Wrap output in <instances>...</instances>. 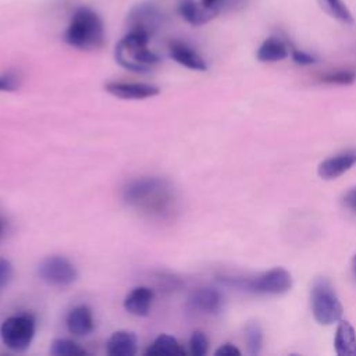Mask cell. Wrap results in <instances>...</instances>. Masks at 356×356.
Instances as JSON below:
<instances>
[{
	"label": "cell",
	"mask_w": 356,
	"mask_h": 356,
	"mask_svg": "<svg viewBox=\"0 0 356 356\" xmlns=\"http://www.w3.org/2000/svg\"><path fill=\"white\" fill-rule=\"evenodd\" d=\"M170 56L172 60H175L178 64L193 70V71H206L207 63L204 58L189 44L184 42H172L168 47Z\"/></svg>",
	"instance_id": "obj_13"
},
{
	"label": "cell",
	"mask_w": 356,
	"mask_h": 356,
	"mask_svg": "<svg viewBox=\"0 0 356 356\" xmlns=\"http://www.w3.org/2000/svg\"><path fill=\"white\" fill-rule=\"evenodd\" d=\"M154 293L149 286H136L131 289L124 299V309L136 317H145L152 309Z\"/></svg>",
	"instance_id": "obj_12"
},
{
	"label": "cell",
	"mask_w": 356,
	"mask_h": 356,
	"mask_svg": "<svg viewBox=\"0 0 356 356\" xmlns=\"http://www.w3.org/2000/svg\"><path fill=\"white\" fill-rule=\"evenodd\" d=\"M138 350V338L132 331L120 330L110 335L106 352L110 356H132Z\"/></svg>",
	"instance_id": "obj_15"
},
{
	"label": "cell",
	"mask_w": 356,
	"mask_h": 356,
	"mask_svg": "<svg viewBox=\"0 0 356 356\" xmlns=\"http://www.w3.org/2000/svg\"><path fill=\"white\" fill-rule=\"evenodd\" d=\"M291 57L299 65H312L317 61V58L313 54H310L305 50H299V49H293L291 51Z\"/></svg>",
	"instance_id": "obj_27"
},
{
	"label": "cell",
	"mask_w": 356,
	"mask_h": 356,
	"mask_svg": "<svg viewBox=\"0 0 356 356\" xmlns=\"http://www.w3.org/2000/svg\"><path fill=\"white\" fill-rule=\"evenodd\" d=\"M334 348L338 356H356V331L346 320H339Z\"/></svg>",
	"instance_id": "obj_16"
},
{
	"label": "cell",
	"mask_w": 356,
	"mask_h": 356,
	"mask_svg": "<svg viewBox=\"0 0 356 356\" xmlns=\"http://www.w3.org/2000/svg\"><path fill=\"white\" fill-rule=\"evenodd\" d=\"M178 10L181 17L191 25H203L216 17L210 10L204 8L199 0H181Z\"/></svg>",
	"instance_id": "obj_18"
},
{
	"label": "cell",
	"mask_w": 356,
	"mask_h": 356,
	"mask_svg": "<svg viewBox=\"0 0 356 356\" xmlns=\"http://www.w3.org/2000/svg\"><path fill=\"white\" fill-rule=\"evenodd\" d=\"M64 40L79 50H96L104 43V26L100 17L88 7H79L64 33Z\"/></svg>",
	"instance_id": "obj_3"
},
{
	"label": "cell",
	"mask_w": 356,
	"mask_h": 356,
	"mask_svg": "<svg viewBox=\"0 0 356 356\" xmlns=\"http://www.w3.org/2000/svg\"><path fill=\"white\" fill-rule=\"evenodd\" d=\"M104 90L118 99L142 100L160 95V88L146 82H121L111 81L104 85Z\"/></svg>",
	"instance_id": "obj_8"
},
{
	"label": "cell",
	"mask_w": 356,
	"mask_h": 356,
	"mask_svg": "<svg viewBox=\"0 0 356 356\" xmlns=\"http://www.w3.org/2000/svg\"><path fill=\"white\" fill-rule=\"evenodd\" d=\"M355 79H356V74L353 71H348V70L335 71V72L321 76L323 82L332 83V85H350L355 82Z\"/></svg>",
	"instance_id": "obj_24"
},
{
	"label": "cell",
	"mask_w": 356,
	"mask_h": 356,
	"mask_svg": "<svg viewBox=\"0 0 356 356\" xmlns=\"http://www.w3.org/2000/svg\"><path fill=\"white\" fill-rule=\"evenodd\" d=\"M189 305L192 309L202 313H217L222 306V296L216 288L203 286L192 292L189 296Z\"/></svg>",
	"instance_id": "obj_14"
},
{
	"label": "cell",
	"mask_w": 356,
	"mask_h": 356,
	"mask_svg": "<svg viewBox=\"0 0 356 356\" xmlns=\"http://www.w3.org/2000/svg\"><path fill=\"white\" fill-rule=\"evenodd\" d=\"M189 350L193 356H203L207 353L209 338L203 331L196 330L192 332V335L189 338Z\"/></svg>",
	"instance_id": "obj_23"
},
{
	"label": "cell",
	"mask_w": 356,
	"mask_h": 356,
	"mask_svg": "<svg viewBox=\"0 0 356 356\" xmlns=\"http://www.w3.org/2000/svg\"><path fill=\"white\" fill-rule=\"evenodd\" d=\"M246 289L264 295H282L292 288V275L282 267H274L249 281H245Z\"/></svg>",
	"instance_id": "obj_7"
},
{
	"label": "cell",
	"mask_w": 356,
	"mask_h": 356,
	"mask_svg": "<svg viewBox=\"0 0 356 356\" xmlns=\"http://www.w3.org/2000/svg\"><path fill=\"white\" fill-rule=\"evenodd\" d=\"M352 268H353V273L356 275V254L353 256V260H352Z\"/></svg>",
	"instance_id": "obj_30"
},
{
	"label": "cell",
	"mask_w": 356,
	"mask_h": 356,
	"mask_svg": "<svg viewBox=\"0 0 356 356\" xmlns=\"http://www.w3.org/2000/svg\"><path fill=\"white\" fill-rule=\"evenodd\" d=\"M310 306L314 320L321 325H331L341 320L343 307L331 284L325 277L313 281L310 289Z\"/></svg>",
	"instance_id": "obj_4"
},
{
	"label": "cell",
	"mask_w": 356,
	"mask_h": 356,
	"mask_svg": "<svg viewBox=\"0 0 356 356\" xmlns=\"http://www.w3.org/2000/svg\"><path fill=\"white\" fill-rule=\"evenodd\" d=\"M50 353L53 356H76V355H83L85 349L81 348L72 339L56 338L50 345Z\"/></svg>",
	"instance_id": "obj_22"
},
{
	"label": "cell",
	"mask_w": 356,
	"mask_h": 356,
	"mask_svg": "<svg viewBox=\"0 0 356 356\" xmlns=\"http://www.w3.org/2000/svg\"><path fill=\"white\" fill-rule=\"evenodd\" d=\"M321 7L328 13L332 18L343 22V24H350L353 22L352 13L346 7V4L342 0H318Z\"/></svg>",
	"instance_id": "obj_21"
},
{
	"label": "cell",
	"mask_w": 356,
	"mask_h": 356,
	"mask_svg": "<svg viewBox=\"0 0 356 356\" xmlns=\"http://www.w3.org/2000/svg\"><path fill=\"white\" fill-rule=\"evenodd\" d=\"M214 353L218 356H239L241 350L236 346H234L232 343H224Z\"/></svg>",
	"instance_id": "obj_28"
},
{
	"label": "cell",
	"mask_w": 356,
	"mask_h": 356,
	"mask_svg": "<svg viewBox=\"0 0 356 356\" xmlns=\"http://www.w3.org/2000/svg\"><path fill=\"white\" fill-rule=\"evenodd\" d=\"M122 197L129 206L147 211L163 213L174 199L171 184L159 177H145L131 181L122 191Z\"/></svg>",
	"instance_id": "obj_1"
},
{
	"label": "cell",
	"mask_w": 356,
	"mask_h": 356,
	"mask_svg": "<svg viewBox=\"0 0 356 356\" xmlns=\"http://www.w3.org/2000/svg\"><path fill=\"white\" fill-rule=\"evenodd\" d=\"M21 78L15 72H4L0 75V92H14L19 88Z\"/></svg>",
	"instance_id": "obj_25"
},
{
	"label": "cell",
	"mask_w": 356,
	"mask_h": 356,
	"mask_svg": "<svg viewBox=\"0 0 356 356\" xmlns=\"http://www.w3.org/2000/svg\"><path fill=\"white\" fill-rule=\"evenodd\" d=\"M245 342L249 355L257 356L263 348V331L260 325L254 321L249 323L245 327Z\"/></svg>",
	"instance_id": "obj_20"
},
{
	"label": "cell",
	"mask_w": 356,
	"mask_h": 356,
	"mask_svg": "<svg viewBox=\"0 0 356 356\" xmlns=\"http://www.w3.org/2000/svg\"><path fill=\"white\" fill-rule=\"evenodd\" d=\"M36 320L31 313H19L7 317L0 325V338L11 352H25L33 341Z\"/></svg>",
	"instance_id": "obj_5"
},
{
	"label": "cell",
	"mask_w": 356,
	"mask_h": 356,
	"mask_svg": "<svg viewBox=\"0 0 356 356\" xmlns=\"http://www.w3.org/2000/svg\"><path fill=\"white\" fill-rule=\"evenodd\" d=\"M356 164V150H345L335 156L323 160L318 164L317 172L323 179H337Z\"/></svg>",
	"instance_id": "obj_9"
},
{
	"label": "cell",
	"mask_w": 356,
	"mask_h": 356,
	"mask_svg": "<svg viewBox=\"0 0 356 356\" xmlns=\"http://www.w3.org/2000/svg\"><path fill=\"white\" fill-rule=\"evenodd\" d=\"M160 15L152 4H138L128 15L129 31H136L152 36L159 26Z\"/></svg>",
	"instance_id": "obj_10"
},
{
	"label": "cell",
	"mask_w": 356,
	"mask_h": 356,
	"mask_svg": "<svg viewBox=\"0 0 356 356\" xmlns=\"http://www.w3.org/2000/svg\"><path fill=\"white\" fill-rule=\"evenodd\" d=\"M13 277V264L8 259L0 257V289L7 286Z\"/></svg>",
	"instance_id": "obj_26"
},
{
	"label": "cell",
	"mask_w": 356,
	"mask_h": 356,
	"mask_svg": "<svg viewBox=\"0 0 356 356\" xmlns=\"http://www.w3.org/2000/svg\"><path fill=\"white\" fill-rule=\"evenodd\" d=\"M65 324L70 334L75 337L89 335L95 328V320L90 307L88 305L74 306L67 314Z\"/></svg>",
	"instance_id": "obj_11"
},
{
	"label": "cell",
	"mask_w": 356,
	"mask_h": 356,
	"mask_svg": "<svg viewBox=\"0 0 356 356\" xmlns=\"http://www.w3.org/2000/svg\"><path fill=\"white\" fill-rule=\"evenodd\" d=\"M289 56L288 46L275 36H270L263 40V43L259 46L256 57L259 61L263 63H275L285 60Z\"/></svg>",
	"instance_id": "obj_17"
},
{
	"label": "cell",
	"mask_w": 356,
	"mask_h": 356,
	"mask_svg": "<svg viewBox=\"0 0 356 356\" xmlns=\"http://www.w3.org/2000/svg\"><path fill=\"white\" fill-rule=\"evenodd\" d=\"M146 356H181L185 355L181 343L168 334H160L145 350Z\"/></svg>",
	"instance_id": "obj_19"
},
{
	"label": "cell",
	"mask_w": 356,
	"mask_h": 356,
	"mask_svg": "<svg viewBox=\"0 0 356 356\" xmlns=\"http://www.w3.org/2000/svg\"><path fill=\"white\" fill-rule=\"evenodd\" d=\"M149 39L150 36L146 33L128 31L115 46V61L132 72H150L160 63V57L147 47Z\"/></svg>",
	"instance_id": "obj_2"
},
{
	"label": "cell",
	"mask_w": 356,
	"mask_h": 356,
	"mask_svg": "<svg viewBox=\"0 0 356 356\" xmlns=\"http://www.w3.org/2000/svg\"><path fill=\"white\" fill-rule=\"evenodd\" d=\"M342 200H343V204H345L348 209L356 211V186L350 188V189L343 195Z\"/></svg>",
	"instance_id": "obj_29"
},
{
	"label": "cell",
	"mask_w": 356,
	"mask_h": 356,
	"mask_svg": "<svg viewBox=\"0 0 356 356\" xmlns=\"http://www.w3.org/2000/svg\"><path fill=\"white\" fill-rule=\"evenodd\" d=\"M39 278L50 286H68L78 278L76 267L64 256H49L38 266Z\"/></svg>",
	"instance_id": "obj_6"
}]
</instances>
